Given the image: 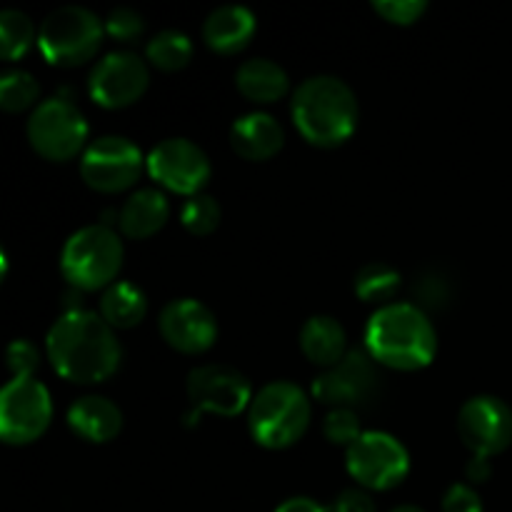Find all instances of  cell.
Wrapping results in <instances>:
<instances>
[{
	"instance_id": "1",
	"label": "cell",
	"mask_w": 512,
	"mask_h": 512,
	"mask_svg": "<svg viewBox=\"0 0 512 512\" xmlns=\"http://www.w3.org/2000/svg\"><path fill=\"white\" fill-rule=\"evenodd\" d=\"M45 353L60 378L78 385L105 383L120 368L123 348L100 313L68 310L48 330Z\"/></svg>"
},
{
	"instance_id": "2",
	"label": "cell",
	"mask_w": 512,
	"mask_h": 512,
	"mask_svg": "<svg viewBox=\"0 0 512 512\" xmlns=\"http://www.w3.org/2000/svg\"><path fill=\"white\" fill-rule=\"evenodd\" d=\"M365 353L385 368L413 373L435 360L438 333L418 305L390 303L370 315L365 325Z\"/></svg>"
},
{
	"instance_id": "3",
	"label": "cell",
	"mask_w": 512,
	"mask_h": 512,
	"mask_svg": "<svg viewBox=\"0 0 512 512\" xmlns=\"http://www.w3.org/2000/svg\"><path fill=\"white\" fill-rule=\"evenodd\" d=\"M298 133L315 148H338L358 128L360 108L353 88L335 75H313L295 88L290 103Z\"/></svg>"
},
{
	"instance_id": "4",
	"label": "cell",
	"mask_w": 512,
	"mask_h": 512,
	"mask_svg": "<svg viewBox=\"0 0 512 512\" xmlns=\"http://www.w3.org/2000/svg\"><path fill=\"white\" fill-rule=\"evenodd\" d=\"M313 405L300 385L273 380L255 395L248 408V430L260 448L285 450L310 428Z\"/></svg>"
},
{
	"instance_id": "5",
	"label": "cell",
	"mask_w": 512,
	"mask_h": 512,
	"mask_svg": "<svg viewBox=\"0 0 512 512\" xmlns=\"http://www.w3.org/2000/svg\"><path fill=\"white\" fill-rule=\"evenodd\" d=\"M123 240L110 225H88L65 240L60 270L75 290H108L123 268Z\"/></svg>"
},
{
	"instance_id": "6",
	"label": "cell",
	"mask_w": 512,
	"mask_h": 512,
	"mask_svg": "<svg viewBox=\"0 0 512 512\" xmlns=\"http://www.w3.org/2000/svg\"><path fill=\"white\" fill-rule=\"evenodd\" d=\"M105 25L93 10L83 5H63L45 15L38 33V45L45 60L58 68H78L88 63L103 43Z\"/></svg>"
},
{
	"instance_id": "7",
	"label": "cell",
	"mask_w": 512,
	"mask_h": 512,
	"mask_svg": "<svg viewBox=\"0 0 512 512\" xmlns=\"http://www.w3.org/2000/svg\"><path fill=\"white\" fill-rule=\"evenodd\" d=\"M30 145L50 163H68L88 148L85 115L65 98H48L38 103L25 125Z\"/></svg>"
},
{
	"instance_id": "8",
	"label": "cell",
	"mask_w": 512,
	"mask_h": 512,
	"mask_svg": "<svg viewBox=\"0 0 512 512\" xmlns=\"http://www.w3.org/2000/svg\"><path fill=\"white\" fill-rule=\"evenodd\" d=\"M345 468L350 478L358 480L360 488L393 490L408 478L410 453L395 435L380 430H365L348 450Z\"/></svg>"
},
{
	"instance_id": "9",
	"label": "cell",
	"mask_w": 512,
	"mask_h": 512,
	"mask_svg": "<svg viewBox=\"0 0 512 512\" xmlns=\"http://www.w3.org/2000/svg\"><path fill=\"white\" fill-rule=\"evenodd\" d=\"M53 400L35 378H13L0 393V438L5 445H30L48 430Z\"/></svg>"
},
{
	"instance_id": "10",
	"label": "cell",
	"mask_w": 512,
	"mask_h": 512,
	"mask_svg": "<svg viewBox=\"0 0 512 512\" xmlns=\"http://www.w3.org/2000/svg\"><path fill=\"white\" fill-rule=\"evenodd\" d=\"M145 155L133 140L123 135H103L95 138L80 155V175L85 185L98 193L113 195L133 188L143 173Z\"/></svg>"
},
{
	"instance_id": "11",
	"label": "cell",
	"mask_w": 512,
	"mask_h": 512,
	"mask_svg": "<svg viewBox=\"0 0 512 512\" xmlns=\"http://www.w3.org/2000/svg\"><path fill=\"white\" fill-rule=\"evenodd\" d=\"M145 168L155 183L188 198L203 193L213 175L205 150L188 138L160 140L148 153Z\"/></svg>"
},
{
	"instance_id": "12",
	"label": "cell",
	"mask_w": 512,
	"mask_h": 512,
	"mask_svg": "<svg viewBox=\"0 0 512 512\" xmlns=\"http://www.w3.org/2000/svg\"><path fill=\"white\" fill-rule=\"evenodd\" d=\"M150 85V68L140 55L115 50L95 63L88 78V93L100 108L118 110L138 103Z\"/></svg>"
},
{
	"instance_id": "13",
	"label": "cell",
	"mask_w": 512,
	"mask_h": 512,
	"mask_svg": "<svg viewBox=\"0 0 512 512\" xmlns=\"http://www.w3.org/2000/svg\"><path fill=\"white\" fill-rule=\"evenodd\" d=\"M458 433L475 458H493L512 443V408L495 395H475L458 413Z\"/></svg>"
},
{
	"instance_id": "14",
	"label": "cell",
	"mask_w": 512,
	"mask_h": 512,
	"mask_svg": "<svg viewBox=\"0 0 512 512\" xmlns=\"http://www.w3.org/2000/svg\"><path fill=\"white\" fill-rule=\"evenodd\" d=\"M375 360L365 350H350L335 368L325 370L313 380V395L330 408H360L378 393Z\"/></svg>"
},
{
	"instance_id": "15",
	"label": "cell",
	"mask_w": 512,
	"mask_h": 512,
	"mask_svg": "<svg viewBox=\"0 0 512 512\" xmlns=\"http://www.w3.org/2000/svg\"><path fill=\"white\" fill-rule=\"evenodd\" d=\"M188 398L198 410L235 418L253 403V388L240 370L230 365H200L188 375Z\"/></svg>"
},
{
	"instance_id": "16",
	"label": "cell",
	"mask_w": 512,
	"mask_h": 512,
	"mask_svg": "<svg viewBox=\"0 0 512 512\" xmlns=\"http://www.w3.org/2000/svg\"><path fill=\"white\" fill-rule=\"evenodd\" d=\"M160 335L173 350L200 355L218 340V320L213 310L195 298H175L160 310Z\"/></svg>"
},
{
	"instance_id": "17",
	"label": "cell",
	"mask_w": 512,
	"mask_h": 512,
	"mask_svg": "<svg viewBox=\"0 0 512 512\" xmlns=\"http://www.w3.org/2000/svg\"><path fill=\"white\" fill-rule=\"evenodd\" d=\"M285 143V130L270 113H245L230 128V145L235 153L250 163H263L280 153Z\"/></svg>"
},
{
	"instance_id": "18",
	"label": "cell",
	"mask_w": 512,
	"mask_h": 512,
	"mask_svg": "<svg viewBox=\"0 0 512 512\" xmlns=\"http://www.w3.org/2000/svg\"><path fill=\"white\" fill-rule=\"evenodd\" d=\"M258 20L245 5H220L205 18L203 40L210 50L223 55L240 53L253 40Z\"/></svg>"
},
{
	"instance_id": "19",
	"label": "cell",
	"mask_w": 512,
	"mask_h": 512,
	"mask_svg": "<svg viewBox=\"0 0 512 512\" xmlns=\"http://www.w3.org/2000/svg\"><path fill=\"white\" fill-rule=\"evenodd\" d=\"M68 425L78 438L88 443H110L123 430V413L113 400L103 395H85L68 408Z\"/></svg>"
},
{
	"instance_id": "20",
	"label": "cell",
	"mask_w": 512,
	"mask_h": 512,
	"mask_svg": "<svg viewBox=\"0 0 512 512\" xmlns=\"http://www.w3.org/2000/svg\"><path fill=\"white\" fill-rule=\"evenodd\" d=\"M170 218V203L165 193L155 188H140L118 210V228L125 238L145 240L165 228Z\"/></svg>"
},
{
	"instance_id": "21",
	"label": "cell",
	"mask_w": 512,
	"mask_h": 512,
	"mask_svg": "<svg viewBox=\"0 0 512 512\" xmlns=\"http://www.w3.org/2000/svg\"><path fill=\"white\" fill-rule=\"evenodd\" d=\"M300 350L313 365L330 370L348 355L345 328L330 315H313L300 328Z\"/></svg>"
},
{
	"instance_id": "22",
	"label": "cell",
	"mask_w": 512,
	"mask_h": 512,
	"mask_svg": "<svg viewBox=\"0 0 512 512\" xmlns=\"http://www.w3.org/2000/svg\"><path fill=\"white\" fill-rule=\"evenodd\" d=\"M235 85L250 103L270 105L285 98V93L290 90V78L283 65H278L275 60L250 58L235 73Z\"/></svg>"
},
{
	"instance_id": "23",
	"label": "cell",
	"mask_w": 512,
	"mask_h": 512,
	"mask_svg": "<svg viewBox=\"0 0 512 512\" xmlns=\"http://www.w3.org/2000/svg\"><path fill=\"white\" fill-rule=\"evenodd\" d=\"M148 313V298L133 283H113L100 298V315L113 330H130L143 323Z\"/></svg>"
},
{
	"instance_id": "24",
	"label": "cell",
	"mask_w": 512,
	"mask_h": 512,
	"mask_svg": "<svg viewBox=\"0 0 512 512\" xmlns=\"http://www.w3.org/2000/svg\"><path fill=\"white\" fill-rule=\"evenodd\" d=\"M145 58L153 68L163 70V73H175L193 60V43L180 30H160L158 35H153V40H148Z\"/></svg>"
},
{
	"instance_id": "25",
	"label": "cell",
	"mask_w": 512,
	"mask_h": 512,
	"mask_svg": "<svg viewBox=\"0 0 512 512\" xmlns=\"http://www.w3.org/2000/svg\"><path fill=\"white\" fill-rule=\"evenodd\" d=\"M400 273L388 263H368L358 270L355 275V295L363 303H378L390 305V300L398 295L400 290Z\"/></svg>"
},
{
	"instance_id": "26",
	"label": "cell",
	"mask_w": 512,
	"mask_h": 512,
	"mask_svg": "<svg viewBox=\"0 0 512 512\" xmlns=\"http://www.w3.org/2000/svg\"><path fill=\"white\" fill-rule=\"evenodd\" d=\"M35 43V25L20 10H3L0 13V55L13 63L20 60Z\"/></svg>"
},
{
	"instance_id": "27",
	"label": "cell",
	"mask_w": 512,
	"mask_h": 512,
	"mask_svg": "<svg viewBox=\"0 0 512 512\" xmlns=\"http://www.w3.org/2000/svg\"><path fill=\"white\" fill-rule=\"evenodd\" d=\"M40 85L28 70H5L0 75V108L5 113H23L28 108H38Z\"/></svg>"
},
{
	"instance_id": "28",
	"label": "cell",
	"mask_w": 512,
	"mask_h": 512,
	"mask_svg": "<svg viewBox=\"0 0 512 512\" xmlns=\"http://www.w3.org/2000/svg\"><path fill=\"white\" fill-rule=\"evenodd\" d=\"M220 220H223V208H220V203L213 195L198 193L185 200V205L180 208V223L193 235L215 233Z\"/></svg>"
},
{
	"instance_id": "29",
	"label": "cell",
	"mask_w": 512,
	"mask_h": 512,
	"mask_svg": "<svg viewBox=\"0 0 512 512\" xmlns=\"http://www.w3.org/2000/svg\"><path fill=\"white\" fill-rule=\"evenodd\" d=\"M363 433L365 430H360L358 413L350 408L330 410L323 420V435L325 440L333 445H345V448H350Z\"/></svg>"
},
{
	"instance_id": "30",
	"label": "cell",
	"mask_w": 512,
	"mask_h": 512,
	"mask_svg": "<svg viewBox=\"0 0 512 512\" xmlns=\"http://www.w3.org/2000/svg\"><path fill=\"white\" fill-rule=\"evenodd\" d=\"M143 30V15L133 8H115L113 13L105 18V33L113 40H118V43H138Z\"/></svg>"
},
{
	"instance_id": "31",
	"label": "cell",
	"mask_w": 512,
	"mask_h": 512,
	"mask_svg": "<svg viewBox=\"0 0 512 512\" xmlns=\"http://www.w3.org/2000/svg\"><path fill=\"white\" fill-rule=\"evenodd\" d=\"M373 10L393 25H413L428 10L425 0H375Z\"/></svg>"
},
{
	"instance_id": "32",
	"label": "cell",
	"mask_w": 512,
	"mask_h": 512,
	"mask_svg": "<svg viewBox=\"0 0 512 512\" xmlns=\"http://www.w3.org/2000/svg\"><path fill=\"white\" fill-rule=\"evenodd\" d=\"M5 363L13 378H33L40 365V353L30 340H13L5 353Z\"/></svg>"
},
{
	"instance_id": "33",
	"label": "cell",
	"mask_w": 512,
	"mask_h": 512,
	"mask_svg": "<svg viewBox=\"0 0 512 512\" xmlns=\"http://www.w3.org/2000/svg\"><path fill=\"white\" fill-rule=\"evenodd\" d=\"M415 298H418V308H443L450 300V285L445 283L440 275H425L423 280L415 283Z\"/></svg>"
},
{
	"instance_id": "34",
	"label": "cell",
	"mask_w": 512,
	"mask_h": 512,
	"mask_svg": "<svg viewBox=\"0 0 512 512\" xmlns=\"http://www.w3.org/2000/svg\"><path fill=\"white\" fill-rule=\"evenodd\" d=\"M443 512H483V500L475 488L465 483H455L445 490Z\"/></svg>"
},
{
	"instance_id": "35",
	"label": "cell",
	"mask_w": 512,
	"mask_h": 512,
	"mask_svg": "<svg viewBox=\"0 0 512 512\" xmlns=\"http://www.w3.org/2000/svg\"><path fill=\"white\" fill-rule=\"evenodd\" d=\"M335 512H378L365 490H343L335 500Z\"/></svg>"
},
{
	"instance_id": "36",
	"label": "cell",
	"mask_w": 512,
	"mask_h": 512,
	"mask_svg": "<svg viewBox=\"0 0 512 512\" xmlns=\"http://www.w3.org/2000/svg\"><path fill=\"white\" fill-rule=\"evenodd\" d=\"M465 475H468V480H473V483H485V480L493 475V465H490L488 458H470V463L465 465Z\"/></svg>"
},
{
	"instance_id": "37",
	"label": "cell",
	"mask_w": 512,
	"mask_h": 512,
	"mask_svg": "<svg viewBox=\"0 0 512 512\" xmlns=\"http://www.w3.org/2000/svg\"><path fill=\"white\" fill-rule=\"evenodd\" d=\"M275 512H325V508L315 503L313 498H290L283 505H278Z\"/></svg>"
},
{
	"instance_id": "38",
	"label": "cell",
	"mask_w": 512,
	"mask_h": 512,
	"mask_svg": "<svg viewBox=\"0 0 512 512\" xmlns=\"http://www.w3.org/2000/svg\"><path fill=\"white\" fill-rule=\"evenodd\" d=\"M393 512H425V510L415 508V505H400V508H395Z\"/></svg>"
}]
</instances>
